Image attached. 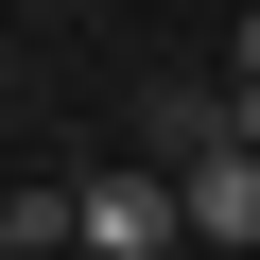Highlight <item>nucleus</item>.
Segmentation results:
<instances>
[{
    "mask_svg": "<svg viewBox=\"0 0 260 260\" xmlns=\"http://www.w3.org/2000/svg\"><path fill=\"white\" fill-rule=\"evenodd\" d=\"M0 243H18V260H87V191H18Z\"/></svg>",
    "mask_w": 260,
    "mask_h": 260,
    "instance_id": "nucleus-3",
    "label": "nucleus"
},
{
    "mask_svg": "<svg viewBox=\"0 0 260 260\" xmlns=\"http://www.w3.org/2000/svg\"><path fill=\"white\" fill-rule=\"evenodd\" d=\"M225 87H260V18H243V35H225Z\"/></svg>",
    "mask_w": 260,
    "mask_h": 260,
    "instance_id": "nucleus-4",
    "label": "nucleus"
},
{
    "mask_svg": "<svg viewBox=\"0 0 260 260\" xmlns=\"http://www.w3.org/2000/svg\"><path fill=\"white\" fill-rule=\"evenodd\" d=\"M225 104H243V156H260V87H225Z\"/></svg>",
    "mask_w": 260,
    "mask_h": 260,
    "instance_id": "nucleus-5",
    "label": "nucleus"
},
{
    "mask_svg": "<svg viewBox=\"0 0 260 260\" xmlns=\"http://www.w3.org/2000/svg\"><path fill=\"white\" fill-rule=\"evenodd\" d=\"M174 208H191V243H260V156L225 139V156H191L174 174Z\"/></svg>",
    "mask_w": 260,
    "mask_h": 260,
    "instance_id": "nucleus-2",
    "label": "nucleus"
},
{
    "mask_svg": "<svg viewBox=\"0 0 260 260\" xmlns=\"http://www.w3.org/2000/svg\"><path fill=\"white\" fill-rule=\"evenodd\" d=\"M174 243H191L174 174H87V260H174Z\"/></svg>",
    "mask_w": 260,
    "mask_h": 260,
    "instance_id": "nucleus-1",
    "label": "nucleus"
}]
</instances>
